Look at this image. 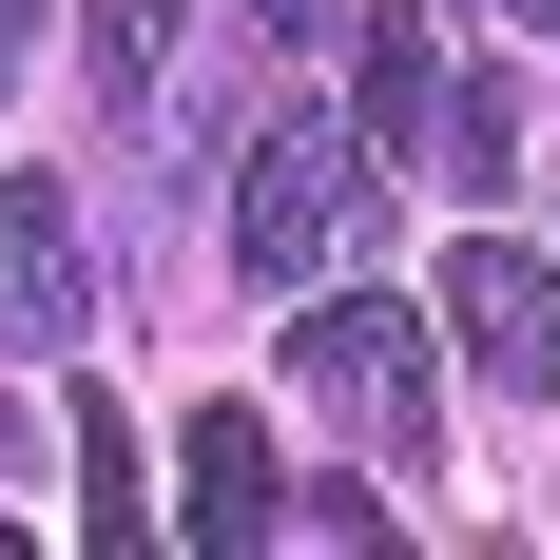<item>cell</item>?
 Here are the masks:
<instances>
[{
  "label": "cell",
  "instance_id": "8fae6325",
  "mask_svg": "<svg viewBox=\"0 0 560 560\" xmlns=\"http://www.w3.org/2000/svg\"><path fill=\"white\" fill-rule=\"evenodd\" d=\"M445 20H503V39H522V20H560V0H445Z\"/></svg>",
  "mask_w": 560,
  "mask_h": 560
},
{
  "label": "cell",
  "instance_id": "277c9868",
  "mask_svg": "<svg viewBox=\"0 0 560 560\" xmlns=\"http://www.w3.org/2000/svg\"><path fill=\"white\" fill-rule=\"evenodd\" d=\"M97 329V290H78V213H58V174H0V348L39 368V348Z\"/></svg>",
  "mask_w": 560,
  "mask_h": 560
},
{
  "label": "cell",
  "instance_id": "7a4b0ae2",
  "mask_svg": "<svg viewBox=\"0 0 560 560\" xmlns=\"http://www.w3.org/2000/svg\"><path fill=\"white\" fill-rule=\"evenodd\" d=\"M271 348H290V387L329 406L368 464H425V310H406V290H368V271H310Z\"/></svg>",
  "mask_w": 560,
  "mask_h": 560
},
{
  "label": "cell",
  "instance_id": "9c48e42d",
  "mask_svg": "<svg viewBox=\"0 0 560 560\" xmlns=\"http://www.w3.org/2000/svg\"><path fill=\"white\" fill-rule=\"evenodd\" d=\"M425 174H445V194H503V174H522V97H503V78H445V116H425Z\"/></svg>",
  "mask_w": 560,
  "mask_h": 560
},
{
  "label": "cell",
  "instance_id": "30bf717a",
  "mask_svg": "<svg viewBox=\"0 0 560 560\" xmlns=\"http://www.w3.org/2000/svg\"><path fill=\"white\" fill-rule=\"evenodd\" d=\"M329 20H348V0H252V39H329Z\"/></svg>",
  "mask_w": 560,
  "mask_h": 560
},
{
  "label": "cell",
  "instance_id": "5b68a950",
  "mask_svg": "<svg viewBox=\"0 0 560 560\" xmlns=\"http://www.w3.org/2000/svg\"><path fill=\"white\" fill-rule=\"evenodd\" d=\"M174 483H194V541H271V522H290V483H271V425H252V406H194Z\"/></svg>",
  "mask_w": 560,
  "mask_h": 560
},
{
  "label": "cell",
  "instance_id": "3957f363",
  "mask_svg": "<svg viewBox=\"0 0 560 560\" xmlns=\"http://www.w3.org/2000/svg\"><path fill=\"white\" fill-rule=\"evenodd\" d=\"M425 329H445L503 406H560V271H541V252L464 232V252H445V290H425Z\"/></svg>",
  "mask_w": 560,
  "mask_h": 560
},
{
  "label": "cell",
  "instance_id": "52a82bcc",
  "mask_svg": "<svg viewBox=\"0 0 560 560\" xmlns=\"http://www.w3.org/2000/svg\"><path fill=\"white\" fill-rule=\"evenodd\" d=\"M58 425H78V541H97V560H136V541H155V464H136V425H116L97 387L58 406Z\"/></svg>",
  "mask_w": 560,
  "mask_h": 560
},
{
  "label": "cell",
  "instance_id": "ba28073f",
  "mask_svg": "<svg viewBox=\"0 0 560 560\" xmlns=\"http://www.w3.org/2000/svg\"><path fill=\"white\" fill-rule=\"evenodd\" d=\"M174 20H194V0H78L97 97H116V116H155V136H174Z\"/></svg>",
  "mask_w": 560,
  "mask_h": 560
},
{
  "label": "cell",
  "instance_id": "7c38bea8",
  "mask_svg": "<svg viewBox=\"0 0 560 560\" xmlns=\"http://www.w3.org/2000/svg\"><path fill=\"white\" fill-rule=\"evenodd\" d=\"M0 20H39V0H0Z\"/></svg>",
  "mask_w": 560,
  "mask_h": 560
},
{
  "label": "cell",
  "instance_id": "4fadbf2b",
  "mask_svg": "<svg viewBox=\"0 0 560 560\" xmlns=\"http://www.w3.org/2000/svg\"><path fill=\"white\" fill-rule=\"evenodd\" d=\"M0 58H20V20H0Z\"/></svg>",
  "mask_w": 560,
  "mask_h": 560
},
{
  "label": "cell",
  "instance_id": "6da1fadb",
  "mask_svg": "<svg viewBox=\"0 0 560 560\" xmlns=\"http://www.w3.org/2000/svg\"><path fill=\"white\" fill-rule=\"evenodd\" d=\"M368 213H387V136H368V116H271L252 174H232V271L252 290L368 271Z\"/></svg>",
  "mask_w": 560,
  "mask_h": 560
},
{
  "label": "cell",
  "instance_id": "8992f818",
  "mask_svg": "<svg viewBox=\"0 0 560 560\" xmlns=\"http://www.w3.org/2000/svg\"><path fill=\"white\" fill-rule=\"evenodd\" d=\"M348 116H368L387 155H425V116H445V39H425V20H368V0H348Z\"/></svg>",
  "mask_w": 560,
  "mask_h": 560
}]
</instances>
